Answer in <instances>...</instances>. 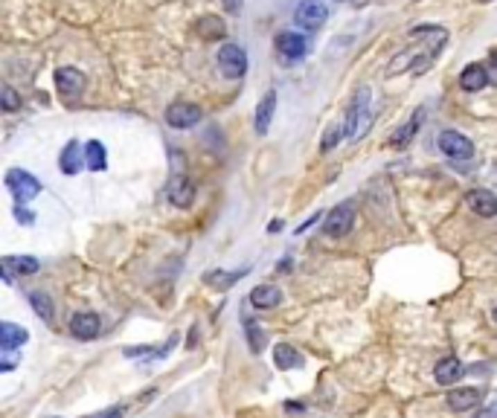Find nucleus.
<instances>
[{
	"label": "nucleus",
	"mask_w": 497,
	"mask_h": 418,
	"mask_svg": "<svg viewBox=\"0 0 497 418\" xmlns=\"http://www.w3.org/2000/svg\"><path fill=\"white\" fill-rule=\"evenodd\" d=\"M242 322H245V334H247V343H250V352L259 354V352L265 349V334L259 331V328H256V322H253V320H247V317H245Z\"/></svg>",
	"instance_id": "27"
},
{
	"label": "nucleus",
	"mask_w": 497,
	"mask_h": 418,
	"mask_svg": "<svg viewBox=\"0 0 497 418\" xmlns=\"http://www.w3.org/2000/svg\"><path fill=\"white\" fill-rule=\"evenodd\" d=\"M125 415V407L119 404V407H108V410H102L99 415H90V418H123Z\"/></svg>",
	"instance_id": "31"
},
{
	"label": "nucleus",
	"mask_w": 497,
	"mask_h": 418,
	"mask_svg": "<svg viewBox=\"0 0 497 418\" xmlns=\"http://www.w3.org/2000/svg\"><path fill=\"white\" fill-rule=\"evenodd\" d=\"M201 119H204V111L192 102H172L169 108H166V125L175 128V131L195 128Z\"/></svg>",
	"instance_id": "6"
},
{
	"label": "nucleus",
	"mask_w": 497,
	"mask_h": 418,
	"mask_svg": "<svg viewBox=\"0 0 497 418\" xmlns=\"http://www.w3.org/2000/svg\"><path fill=\"white\" fill-rule=\"evenodd\" d=\"M274 44H277V53L285 55L288 62H299V58L308 55V41L299 33H288V29H285V33H279L274 38Z\"/></svg>",
	"instance_id": "11"
},
{
	"label": "nucleus",
	"mask_w": 497,
	"mask_h": 418,
	"mask_svg": "<svg viewBox=\"0 0 497 418\" xmlns=\"http://www.w3.org/2000/svg\"><path fill=\"white\" fill-rule=\"evenodd\" d=\"M340 140H346V134H343V125H335V128H329V134H323V143H320V148L323 152H331Z\"/></svg>",
	"instance_id": "29"
},
{
	"label": "nucleus",
	"mask_w": 497,
	"mask_h": 418,
	"mask_svg": "<svg viewBox=\"0 0 497 418\" xmlns=\"http://www.w3.org/2000/svg\"><path fill=\"white\" fill-rule=\"evenodd\" d=\"M224 6H227V12L238 15V12H242V6H245V3H242V0H224Z\"/></svg>",
	"instance_id": "34"
},
{
	"label": "nucleus",
	"mask_w": 497,
	"mask_h": 418,
	"mask_svg": "<svg viewBox=\"0 0 497 418\" xmlns=\"http://www.w3.org/2000/svg\"><path fill=\"white\" fill-rule=\"evenodd\" d=\"M369 128H372V93L369 87H360L349 104V113L343 119V134L349 143H358L367 137Z\"/></svg>",
	"instance_id": "1"
},
{
	"label": "nucleus",
	"mask_w": 497,
	"mask_h": 418,
	"mask_svg": "<svg viewBox=\"0 0 497 418\" xmlns=\"http://www.w3.org/2000/svg\"><path fill=\"white\" fill-rule=\"evenodd\" d=\"M198 33H201V38H221L224 24H221V18H216V15H209V18L198 21Z\"/></svg>",
	"instance_id": "26"
},
{
	"label": "nucleus",
	"mask_w": 497,
	"mask_h": 418,
	"mask_svg": "<svg viewBox=\"0 0 497 418\" xmlns=\"http://www.w3.org/2000/svg\"><path fill=\"white\" fill-rule=\"evenodd\" d=\"M462 375H465V366H462L460 357H454V354H451V357H442V361L433 366V378H436V383H442V386L457 383Z\"/></svg>",
	"instance_id": "16"
},
{
	"label": "nucleus",
	"mask_w": 497,
	"mask_h": 418,
	"mask_svg": "<svg viewBox=\"0 0 497 418\" xmlns=\"http://www.w3.org/2000/svg\"><path fill=\"white\" fill-rule=\"evenodd\" d=\"M477 3H491V0H477Z\"/></svg>",
	"instance_id": "37"
},
{
	"label": "nucleus",
	"mask_w": 497,
	"mask_h": 418,
	"mask_svg": "<svg viewBox=\"0 0 497 418\" xmlns=\"http://www.w3.org/2000/svg\"><path fill=\"white\" fill-rule=\"evenodd\" d=\"M3 262L12 267L15 273H21V276H33V273L41 271V262L33 259V256H6Z\"/></svg>",
	"instance_id": "25"
},
{
	"label": "nucleus",
	"mask_w": 497,
	"mask_h": 418,
	"mask_svg": "<svg viewBox=\"0 0 497 418\" xmlns=\"http://www.w3.org/2000/svg\"><path fill=\"white\" fill-rule=\"evenodd\" d=\"M491 317H494V322H497V305H494V311H491Z\"/></svg>",
	"instance_id": "36"
},
{
	"label": "nucleus",
	"mask_w": 497,
	"mask_h": 418,
	"mask_svg": "<svg viewBox=\"0 0 497 418\" xmlns=\"http://www.w3.org/2000/svg\"><path fill=\"white\" fill-rule=\"evenodd\" d=\"M29 308L35 311V317L41 320V322H53L55 320V308H53V300L44 291H33L29 293Z\"/></svg>",
	"instance_id": "23"
},
{
	"label": "nucleus",
	"mask_w": 497,
	"mask_h": 418,
	"mask_svg": "<svg viewBox=\"0 0 497 418\" xmlns=\"http://www.w3.org/2000/svg\"><path fill=\"white\" fill-rule=\"evenodd\" d=\"M247 271H236V273H227V271H209L204 279H207V285L209 288H216V291H227V288H233L238 279H242Z\"/></svg>",
	"instance_id": "24"
},
{
	"label": "nucleus",
	"mask_w": 497,
	"mask_h": 418,
	"mask_svg": "<svg viewBox=\"0 0 497 418\" xmlns=\"http://www.w3.org/2000/svg\"><path fill=\"white\" fill-rule=\"evenodd\" d=\"M18 363V349H0V372H12Z\"/></svg>",
	"instance_id": "30"
},
{
	"label": "nucleus",
	"mask_w": 497,
	"mask_h": 418,
	"mask_svg": "<svg viewBox=\"0 0 497 418\" xmlns=\"http://www.w3.org/2000/svg\"><path fill=\"white\" fill-rule=\"evenodd\" d=\"M55 87H58V93H64L67 99H79L87 87V79L76 67H58L55 70Z\"/></svg>",
	"instance_id": "9"
},
{
	"label": "nucleus",
	"mask_w": 497,
	"mask_h": 418,
	"mask_svg": "<svg viewBox=\"0 0 497 418\" xmlns=\"http://www.w3.org/2000/svg\"><path fill=\"white\" fill-rule=\"evenodd\" d=\"M489 82L497 84V50L491 53V67H489Z\"/></svg>",
	"instance_id": "33"
},
{
	"label": "nucleus",
	"mask_w": 497,
	"mask_h": 418,
	"mask_svg": "<svg viewBox=\"0 0 497 418\" xmlns=\"http://www.w3.org/2000/svg\"><path fill=\"white\" fill-rule=\"evenodd\" d=\"M166 198H169V203L177 206V209H189L192 201H195V183L186 174H172L169 186H166Z\"/></svg>",
	"instance_id": "8"
},
{
	"label": "nucleus",
	"mask_w": 497,
	"mask_h": 418,
	"mask_svg": "<svg viewBox=\"0 0 497 418\" xmlns=\"http://www.w3.org/2000/svg\"><path fill=\"white\" fill-rule=\"evenodd\" d=\"M425 116H428L425 108H416V111L410 113L408 122H404L401 128H396V134L390 137V145H393V148H408V145L419 137V128L425 125Z\"/></svg>",
	"instance_id": "12"
},
{
	"label": "nucleus",
	"mask_w": 497,
	"mask_h": 418,
	"mask_svg": "<svg viewBox=\"0 0 497 418\" xmlns=\"http://www.w3.org/2000/svg\"><path fill=\"white\" fill-rule=\"evenodd\" d=\"M29 340V331L18 322H0V349H18Z\"/></svg>",
	"instance_id": "21"
},
{
	"label": "nucleus",
	"mask_w": 497,
	"mask_h": 418,
	"mask_svg": "<svg viewBox=\"0 0 497 418\" xmlns=\"http://www.w3.org/2000/svg\"><path fill=\"white\" fill-rule=\"evenodd\" d=\"M329 12L323 0H299L297 9H294V24L308 29V33H317V29L326 24Z\"/></svg>",
	"instance_id": "7"
},
{
	"label": "nucleus",
	"mask_w": 497,
	"mask_h": 418,
	"mask_svg": "<svg viewBox=\"0 0 497 418\" xmlns=\"http://www.w3.org/2000/svg\"><path fill=\"white\" fill-rule=\"evenodd\" d=\"M460 84H462V91H465V93H477V91H483V87L489 84V70H486L483 64H469V67L462 70Z\"/></svg>",
	"instance_id": "19"
},
{
	"label": "nucleus",
	"mask_w": 497,
	"mask_h": 418,
	"mask_svg": "<svg viewBox=\"0 0 497 418\" xmlns=\"http://www.w3.org/2000/svg\"><path fill=\"white\" fill-rule=\"evenodd\" d=\"M85 166L90 172H105L108 169V152L99 140H87L85 143Z\"/></svg>",
	"instance_id": "22"
},
{
	"label": "nucleus",
	"mask_w": 497,
	"mask_h": 418,
	"mask_svg": "<svg viewBox=\"0 0 497 418\" xmlns=\"http://www.w3.org/2000/svg\"><path fill=\"white\" fill-rule=\"evenodd\" d=\"M250 305L253 308H259V311H270V308H277L282 302V291L277 285H256L250 291Z\"/></svg>",
	"instance_id": "18"
},
{
	"label": "nucleus",
	"mask_w": 497,
	"mask_h": 418,
	"mask_svg": "<svg viewBox=\"0 0 497 418\" xmlns=\"http://www.w3.org/2000/svg\"><path fill=\"white\" fill-rule=\"evenodd\" d=\"M436 145H439V152H442L445 157H451V160H471V157H474V143L465 137V134L454 131V128L439 131Z\"/></svg>",
	"instance_id": "3"
},
{
	"label": "nucleus",
	"mask_w": 497,
	"mask_h": 418,
	"mask_svg": "<svg viewBox=\"0 0 497 418\" xmlns=\"http://www.w3.org/2000/svg\"><path fill=\"white\" fill-rule=\"evenodd\" d=\"M58 169H62V174H79L85 166V145H79L76 140H70L64 148H62V157H58Z\"/></svg>",
	"instance_id": "15"
},
{
	"label": "nucleus",
	"mask_w": 497,
	"mask_h": 418,
	"mask_svg": "<svg viewBox=\"0 0 497 418\" xmlns=\"http://www.w3.org/2000/svg\"><path fill=\"white\" fill-rule=\"evenodd\" d=\"M15 218L24 221V224H33V221H35V218H33V212H26V209H24V203L15 206Z\"/></svg>",
	"instance_id": "32"
},
{
	"label": "nucleus",
	"mask_w": 497,
	"mask_h": 418,
	"mask_svg": "<svg viewBox=\"0 0 497 418\" xmlns=\"http://www.w3.org/2000/svg\"><path fill=\"white\" fill-rule=\"evenodd\" d=\"M218 70L224 79H242L247 73V53L238 44H224L218 50Z\"/></svg>",
	"instance_id": "4"
},
{
	"label": "nucleus",
	"mask_w": 497,
	"mask_h": 418,
	"mask_svg": "<svg viewBox=\"0 0 497 418\" xmlns=\"http://www.w3.org/2000/svg\"><path fill=\"white\" fill-rule=\"evenodd\" d=\"M279 230H282V221H277V218H274V221L268 224V233H279Z\"/></svg>",
	"instance_id": "35"
},
{
	"label": "nucleus",
	"mask_w": 497,
	"mask_h": 418,
	"mask_svg": "<svg viewBox=\"0 0 497 418\" xmlns=\"http://www.w3.org/2000/svg\"><path fill=\"white\" fill-rule=\"evenodd\" d=\"M465 206L480 218H494L497 215V198L491 195L489 189H471L469 195H465Z\"/></svg>",
	"instance_id": "14"
},
{
	"label": "nucleus",
	"mask_w": 497,
	"mask_h": 418,
	"mask_svg": "<svg viewBox=\"0 0 497 418\" xmlns=\"http://www.w3.org/2000/svg\"><path fill=\"white\" fill-rule=\"evenodd\" d=\"M6 189L12 192L15 201L26 206L33 198L41 195V181H38L35 174L24 172V169H9V172H6Z\"/></svg>",
	"instance_id": "2"
},
{
	"label": "nucleus",
	"mask_w": 497,
	"mask_h": 418,
	"mask_svg": "<svg viewBox=\"0 0 497 418\" xmlns=\"http://www.w3.org/2000/svg\"><path fill=\"white\" fill-rule=\"evenodd\" d=\"M352 224H355V203L352 201H343L338 203L323 221V233L331 238H343L352 233Z\"/></svg>",
	"instance_id": "5"
},
{
	"label": "nucleus",
	"mask_w": 497,
	"mask_h": 418,
	"mask_svg": "<svg viewBox=\"0 0 497 418\" xmlns=\"http://www.w3.org/2000/svg\"><path fill=\"white\" fill-rule=\"evenodd\" d=\"M0 108H3L6 113H12V111H18V108H21V96L15 93L9 84L0 87Z\"/></svg>",
	"instance_id": "28"
},
{
	"label": "nucleus",
	"mask_w": 497,
	"mask_h": 418,
	"mask_svg": "<svg viewBox=\"0 0 497 418\" xmlns=\"http://www.w3.org/2000/svg\"><path fill=\"white\" fill-rule=\"evenodd\" d=\"M274 113H277V91H268L262 96V102L256 104V111H253V128L259 137H265V134L270 131V122H274Z\"/></svg>",
	"instance_id": "13"
},
{
	"label": "nucleus",
	"mask_w": 497,
	"mask_h": 418,
	"mask_svg": "<svg viewBox=\"0 0 497 418\" xmlns=\"http://www.w3.org/2000/svg\"><path fill=\"white\" fill-rule=\"evenodd\" d=\"M274 363H277L282 372H291V369L303 366L306 357L299 354V349H294L291 343H279V346H274Z\"/></svg>",
	"instance_id": "20"
},
{
	"label": "nucleus",
	"mask_w": 497,
	"mask_h": 418,
	"mask_svg": "<svg viewBox=\"0 0 497 418\" xmlns=\"http://www.w3.org/2000/svg\"><path fill=\"white\" fill-rule=\"evenodd\" d=\"M102 331V320L96 317L94 311H79V314H73L70 317V334L76 337V340H96Z\"/></svg>",
	"instance_id": "10"
},
{
	"label": "nucleus",
	"mask_w": 497,
	"mask_h": 418,
	"mask_svg": "<svg viewBox=\"0 0 497 418\" xmlns=\"http://www.w3.org/2000/svg\"><path fill=\"white\" fill-rule=\"evenodd\" d=\"M445 404L448 410H454V412H469L480 404V392L474 390V386H462V390H451L445 395Z\"/></svg>",
	"instance_id": "17"
}]
</instances>
